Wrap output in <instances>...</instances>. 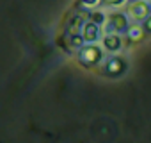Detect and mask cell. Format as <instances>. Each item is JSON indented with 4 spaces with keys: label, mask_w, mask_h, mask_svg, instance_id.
<instances>
[{
    "label": "cell",
    "mask_w": 151,
    "mask_h": 143,
    "mask_svg": "<svg viewBox=\"0 0 151 143\" xmlns=\"http://www.w3.org/2000/svg\"><path fill=\"white\" fill-rule=\"evenodd\" d=\"M80 57H82V61H84V63L91 64V63H96V61H100V57H101V52H100V48H98V47H94V45H89V47L82 48V52H80Z\"/></svg>",
    "instance_id": "277c9868"
},
{
    "label": "cell",
    "mask_w": 151,
    "mask_h": 143,
    "mask_svg": "<svg viewBox=\"0 0 151 143\" xmlns=\"http://www.w3.org/2000/svg\"><path fill=\"white\" fill-rule=\"evenodd\" d=\"M130 15L135 20H146L147 18V6L142 2H133L130 7Z\"/></svg>",
    "instance_id": "5b68a950"
},
{
    "label": "cell",
    "mask_w": 151,
    "mask_h": 143,
    "mask_svg": "<svg viewBox=\"0 0 151 143\" xmlns=\"http://www.w3.org/2000/svg\"><path fill=\"white\" fill-rule=\"evenodd\" d=\"M126 32H128V36H130L132 39H139V38L142 36V29H139V27H132V29L128 27Z\"/></svg>",
    "instance_id": "52a82bcc"
},
{
    "label": "cell",
    "mask_w": 151,
    "mask_h": 143,
    "mask_svg": "<svg viewBox=\"0 0 151 143\" xmlns=\"http://www.w3.org/2000/svg\"><path fill=\"white\" fill-rule=\"evenodd\" d=\"M84 2H86L87 6H93V4H96V2H98V0H84Z\"/></svg>",
    "instance_id": "30bf717a"
},
{
    "label": "cell",
    "mask_w": 151,
    "mask_h": 143,
    "mask_svg": "<svg viewBox=\"0 0 151 143\" xmlns=\"http://www.w3.org/2000/svg\"><path fill=\"white\" fill-rule=\"evenodd\" d=\"M100 25H96V23H93V22H87V23H84L82 25V39L84 41H87V43H94L96 39H100Z\"/></svg>",
    "instance_id": "7a4b0ae2"
},
{
    "label": "cell",
    "mask_w": 151,
    "mask_h": 143,
    "mask_svg": "<svg viewBox=\"0 0 151 143\" xmlns=\"http://www.w3.org/2000/svg\"><path fill=\"white\" fill-rule=\"evenodd\" d=\"M91 22L96 23V25H103V23L107 22V18H105V15H103L101 11H96V13L91 15Z\"/></svg>",
    "instance_id": "8992f818"
},
{
    "label": "cell",
    "mask_w": 151,
    "mask_h": 143,
    "mask_svg": "<svg viewBox=\"0 0 151 143\" xmlns=\"http://www.w3.org/2000/svg\"><path fill=\"white\" fill-rule=\"evenodd\" d=\"M103 47L105 50L109 52H119L123 48V39L119 34H114V32H109L105 38H103Z\"/></svg>",
    "instance_id": "3957f363"
},
{
    "label": "cell",
    "mask_w": 151,
    "mask_h": 143,
    "mask_svg": "<svg viewBox=\"0 0 151 143\" xmlns=\"http://www.w3.org/2000/svg\"><path fill=\"white\" fill-rule=\"evenodd\" d=\"M130 27L128 23V16L126 15H114L110 20H109V32H114V34H119V32H126Z\"/></svg>",
    "instance_id": "6da1fadb"
},
{
    "label": "cell",
    "mask_w": 151,
    "mask_h": 143,
    "mask_svg": "<svg viewBox=\"0 0 151 143\" xmlns=\"http://www.w3.org/2000/svg\"><path fill=\"white\" fill-rule=\"evenodd\" d=\"M144 29H146L147 32H151V16H147V18L144 20Z\"/></svg>",
    "instance_id": "9c48e42d"
},
{
    "label": "cell",
    "mask_w": 151,
    "mask_h": 143,
    "mask_svg": "<svg viewBox=\"0 0 151 143\" xmlns=\"http://www.w3.org/2000/svg\"><path fill=\"white\" fill-rule=\"evenodd\" d=\"M105 4H109V6H121V4H124V0H105Z\"/></svg>",
    "instance_id": "ba28073f"
}]
</instances>
